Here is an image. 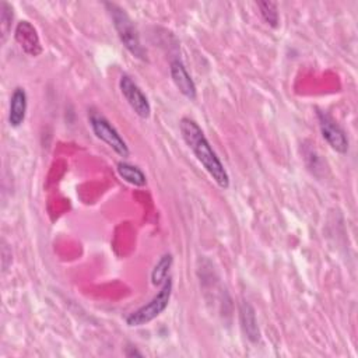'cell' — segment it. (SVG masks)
Returning <instances> with one entry per match:
<instances>
[{
    "instance_id": "cell-1",
    "label": "cell",
    "mask_w": 358,
    "mask_h": 358,
    "mask_svg": "<svg viewBox=\"0 0 358 358\" xmlns=\"http://www.w3.org/2000/svg\"><path fill=\"white\" fill-rule=\"evenodd\" d=\"M179 130L186 145L190 148V151L194 154V157L203 165L207 173L213 178V180L221 189H228L229 175L224 168L221 159L213 150L211 144L208 143L207 137L204 136L201 127L193 119L182 117L179 122Z\"/></svg>"
},
{
    "instance_id": "cell-2",
    "label": "cell",
    "mask_w": 358,
    "mask_h": 358,
    "mask_svg": "<svg viewBox=\"0 0 358 358\" xmlns=\"http://www.w3.org/2000/svg\"><path fill=\"white\" fill-rule=\"evenodd\" d=\"M106 11L110 15V20L113 22V27L117 32V36L123 46L137 59L147 60V52L144 46L141 45L138 31L133 22V20L129 17V14L117 4L115 3H105Z\"/></svg>"
},
{
    "instance_id": "cell-3",
    "label": "cell",
    "mask_w": 358,
    "mask_h": 358,
    "mask_svg": "<svg viewBox=\"0 0 358 358\" xmlns=\"http://www.w3.org/2000/svg\"><path fill=\"white\" fill-rule=\"evenodd\" d=\"M172 295V278L166 277L161 284L159 291L143 306L133 310L126 316V324L130 327H138L150 323L158 317L166 308Z\"/></svg>"
},
{
    "instance_id": "cell-4",
    "label": "cell",
    "mask_w": 358,
    "mask_h": 358,
    "mask_svg": "<svg viewBox=\"0 0 358 358\" xmlns=\"http://www.w3.org/2000/svg\"><path fill=\"white\" fill-rule=\"evenodd\" d=\"M88 122L92 129V133L103 141L108 147H110L117 155L127 158L130 151L123 140V137L119 134V131L112 126V123L99 112L96 110H90L88 112Z\"/></svg>"
},
{
    "instance_id": "cell-5",
    "label": "cell",
    "mask_w": 358,
    "mask_h": 358,
    "mask_svg": "<svg viewBox=\"0 0 358 358\" xmlns=\"http://www.w3.org/2000/svg\"><path fill=\"white\" fill-rule=\"evenodd\" d=\"M119 90L127 101L134 113L141 119H148L151 115V105L141 88L134 83L129 74H122L119 78Z\"/></svg>"
},
{
    "instance_id": "cell-6",
    "label": "cell",
    "mask_w": 358,
    "mask_h": 358,
    "mask_svg": "<svg viewBox=\"0 0 358 358\" xmlns=\"http://www.w3.org/2000/svg\"><path fill=\"white\" fill-rule=\"evenodd\" d=\"M319 127L322 137L326 140V143L337 152L345 154L348 151V138L345 131L340 127V124L327 113L323 110L316 112Z\"/></svg>"
},
{
    "instance_id": "cell-7",
    "label": "cell",
    "mask_w": 358,
    "mask_h": 358,
    "mask_svg": "<svg viewBox=\"0 0 358 358\" xmlns=\"http://www.w3.org/2000/svg\"><path fill=\"white\" fill-rule=\"evenodd\" d=\"M15 42L20 48L29 56H39L42 53V45L36 28L27 20H22L17 24L14 31Z\"/></svg>"
},
{
    "instance_id": "cell-8",
    "label": "cell",
    "mask_w": 358,
    "mask_h": 358,
    "mask_svg": "<svg viewBox=\"0 0 358 358\" xmlns=\"http://www.w3.org/2000/svg\"><path fill=\"white\" fill-rule=\"evenodd\" d=\"M169 73H171V78H172L173 84L179 90V92L190 101L196 99V96H197L196 84L180 60L175 59L171 62Z\"/></svg>"
},
{
    "instance_id": "cell-9",
    "label": "cell",
    "mask_w": 358,
    "mask_h": 358,
    "mask_svg": "<svg viewBox=\"0 0 358 358\" xmlns=\"http://www.w3.org/2000/svg\"><path fill=\"white\" fill-rule=\"evenodd\" d=\"M27 92L24 88L17 87L14 88L10 96V106H8V123L11 127H20L27 115Z\"/></svg>"
},
{
    "instance_id": "cell-10",
    "label": "cell",
    "mask_w": 358,
    "mask_h": 358,
    "mask_svg": "<svg viewBox=\"0 0 358 358\" xmlns=\"http://www.w3.org/2000/svg\"><path fill=\"white\" fill-rule=\"evenodd\" d=\"M239 317H241V326L243 333L246 334L248 340H250L252 343L259 341L260 338V330L257 326V319H256V312L253 309V306L243 301L241 303V309H239Z\"/></svg>"
},
{
    "instance_id": "cell-11",
    "label": "cell",
    "mask_w": 358,
    "mask_h": 358,
    "mask_svg": "<svg viewBox=\"0 0 358 358\" xmlns=\"http://www.w3.org/2000/svg\"><path fill=\"white\" fill-rule=\"evenodd\" d=\"M116 169H117L119 176L124 182H127L133 186H144L147 183V178H145L144 172L133 164H129L126 161H120V162H117Z\"/></svg>"
},
{
    "instance_id": "cell-12",
    "label": "cell",
    "mask_w": 358,
    "mask_h": 358,
    "mask_svg": "<svg viewBox=\"0 0 358 358\" xmlns=\"http://www.w3.org/2000/svg\"><path fill=\"white\" fill-rule=\"evenodd\" d=\"M172 262L173 259L171 253H165L161 256V259L151 271V281L154 285H161L165 281V278L168 277V271L172 266Z\"/></svg>"
},
{
    "instance_id": "cell-13",
    "label": "cell",
    "mask_w": 358,
    "mask_h": 358,
    "mask_svg": "<svg viewBox=\"0 0 358 358\" xmlns=\"http://www.w3.org/2000/svg\"><path fill=\"white\" fill-rule=\"evenodd\" d=\"M257 7H259L260 15L266 21V24L270 25L271 28H277L278 22H280L277 3H274V1H257Z\"/></svg>"
},
{
    "instance_id": "cell-14",
    "label": "cell",
    "mask_w": 358,
    "mask_h": 358,
    "mask_svg": "<svg viewBox=\"0 0 358 358\" xmlns=\"http://www.w3.org/2000/svg\"><path fill=\"white\" fill-rule=\"evenodd\" d=\"M13 7L7 1L0 3V29H1V42L4 43L8 32L11 29V21H13Z\"/></svg>"
}]
</instances>
